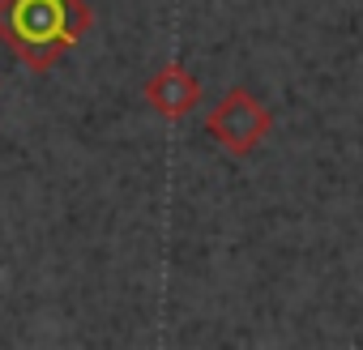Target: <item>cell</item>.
I'll use <instances>...</instances> for the list:
<instances>
[{
  "instance_id": "6da1fadb",
  "label": "cell",
  "mask_w": 363,
  "mask_h": 350,
  "mask_svg": "<svg viewBox=\"0 0 363 350\" xmlns=\"http://www.w3.org/2000/svg\"><path fill=\"white\" fill-rule=\"evenodd\" d=\"M90 30L86 0H0V43L30 73H52Z\"/></svg>"
},
{
  "instance_id": "7a4b0ae2",
  "label": "cell",
  "mask_w": 363,
  "mask_h": 350,
  "mask_svg": "<svg viewBox=\"0 0 363 350\" xmlns=\"http://www.w3.org/2000/svg\"><path fill=\"white\" fill-rule=\"evenodd\" d=\"M274 132V111L248 90V86H231L210 111H206V137L235 154V158H248L265 137Z\"/></svg>"
},
{
  "instance_id": "3957f363",
  "label": "cell",
  "mask_w": 363,
  "mask_h": 350,
  "mask_svg": "<svg viewBox=\"0 0 363 350\" xmlns=\"http://www.w3.org/2000/svg\"><path fill=\"white\" fill-rule=\"evenodd\" d=\"M141 94H145V107L154 115H162V120H184V115H193L201 107L206 86L197 81L193 69H184L179 60H171V64H162V69H154L145 77V90Z\"/></svg>"
}]
</instances>
